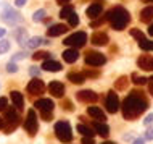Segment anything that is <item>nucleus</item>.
Wrapping results in <instances>:
<instances>
[{
    "label": "nucleus",
    "mask_w": 153,
    "mask_h": 144,
    "mask_svg": "<svg viewBox=\"0 0 153 144\" xmlns=\"http://www.w3.org/2000/svg\"><path fill=\"white\" fill-rule=\"evenodd\" d=\"M65 46L71 47V49H81L84 47L85 44H87V32L84 31H77V32H73V34H69L68 38L63 40Z\"/></svg>",
    "instance_id": "nucleus-4"
},
{
    "label": "nucleus",
    "mask_w": 153,
    "mask_h": 144,
    "mask_svg": "<svg viewBox=\"0 0 153 144\" xmlns=\"http://www.w3.org/2000/svg\"><path fill=\"white\" fill-rule=\"evenodd\" d=\"M127 84H129V78L127 76H119L116 80V83H114V88H116V91H124V89L127 88Z\"/></svg>",
    "instance_id": "nucleus-28"
},
{
    "label": "nucleus",
    "mask_w": 153,
    "mask_h": 144,
    "mask_svg": "<svg viewBox=\"0 0 153 144\" xmlns=\"http://www.w3.org/2000/svg\"><path fill=\"white\" fill-rule=\"evenodd\" d=\"M131 80H132V83L137 84V86H143V84H147V83H148V80H147L145 76H139L137 73H132Z\"/></svg>",
    "instance_id": "nucleus-34"
},
{
    "label": "nucleus",
    "mask_w": 153,
    "mask_h": 144,
    "mask_svg": "<svg viewBox=\"0 0 153 144\" xmlns=\"http://www.w3.org/2000/svg\"><path fill=\"white\" fill-rule=\"evenodd\" d=\"M92 130L95 131V134H100L102 138H106L110 134V126L103 122H94L92 123Z\"/></svg>",
    "instance_id": "nucleus-16"
},
{
    "label": "nucleus",
    "mask_w": 153,
    "mask_h": 144,
    "mask_svg": "<svg viewBox=\"0 0 153 144\" xmlns=\"http://www.w3.org/2000/svg\"><path fill=\"white\" fill-rule=\"evenodd\" d=\"M90 42H92L94 46H97V47H102V46H106V44L110 42V38H108V34H106V32L97 31V32H94V34H92Z\"/></svg>",
    "instance_id": "nucleus-13"
},
{
    "label": "nucleus",
    "mask_w": 153,
    "mask_h": 144,
    "mask_svg": "<svg viewBox=\"0 0 153 144\" xmlns=\"http://www.w3.org/2000/svg\"><path fill=\"white\" fill-rule=\"evenodd\" d=\"M139 47L145 52H153V40L150 39H142L139 40Z\"/></svg>",
    "instance_id": "nucleus-30"
},
{
    "label": "nucleus",
    "mask_w": 153,
    "mask_h": 144,
    "mask_svg": "<svg viewBox=\"0 0 153 144\" xmlns=\"http://www.w3.org/2000/svg\"><path fill=\"white\" fill-rule=\"evenodd\" d=\"M103 144H114V142H111V141H106V142H103Z\"/></svg>",
    "instance_id": "nucleus-55"
},
{
    "label": "nucleus",
    "mask_w": 153,
    "mask_h": 144,
    "mask_svg": "<svg viewBox=\"0 0 153 144\" xmlns=\"http://www.w3.org/2000/svg\"><path fill=\"white\" fill-rule=\"evenodd\" d=\"M143 139H145V141H153V125L147 126V131H145V134H143Z\"/></svg>",
    "instance_id": "nucleus-38"
},
{
    "label": "nucleus",
    "mask_w": 153,
    "mask_h": 144,
    "mask_svg": "<svg viewBox=\"0 0 153 144\" xmlns=\"http://www.w3.org/2000/svg\"><path fill=\"white\" fill-rule=\"evenodd\" d=\"M45 16H47V11L44 10V8H40V10L34 11V15H32V21L34 23H39V21H44Z\"/></svg>",
    "instance_id": "nucleus-33"
},
{
    "label": "nucleus",
    "mask_w": 153,
    "mask_h": 144,
    "mask_svg": "<svg viewBox=\"0 0 153 144\" xmlns=\"http://www.w3.org/2000/svg\"><path fill=\"white\" fill-rule=\"evenodd\" d=\"M131 36H132L134 39H137V42H139V40H142V39H145L143 32L140 31V29H135V28H134V29H131Z\"/></svg>",
    "instance_id": "nucleus-37"
},
{
    "label": "nucleus",
    "mask_w": 153,
    "mask_h": 144,
    "mask_svg": "<svg viewBox=\"0 0 153 144\" xmlns=\"http://www.w3.org/2000/svg\"><path fill=\"white\" fill-rule=\"evenodd\" d=\"M105 107H106V112L108 113H116L119 109H121V104H119V97L114 91H110L106 94L105 99Z\"/></svg>",
    "instance_id": "nucleus-9"
},
{
    "label": "nucleus",
    "mask_w": 153,
    "mask_h": 144,
    "mask_svg": "<svg viewBox=\"0 0 153 144\" xmlns=\"http://www.w3.org/2000/svg\"><path fill=\"white\" fill-rule=\"evenodd\" d=\"M85 65H89V67H102V65H105L106 63V57L103 55V53L100 52H94V50H90L85 53Z\"/></svg>",
    "instance_id": "nucleus-8"
},
{
    "label": "nucleus",
    "mask_w": 153,
    "mask_h": 144,
    "mask_svg": "<svg viewBox=\"0 0 153 144\" xmlns=\"http://www.w3.org/2000/svg\"><path fill=\"white\" fill-rule=\"evenodd\" d=\"M143 125L145 126H150V125H153V113H148L145 118H143Z\"/></svg>",
    "instance_id": "nucleus-45"
},
{
    "label": "nucleus",
    "mask_w": 153,
    "mask_h": 144,
    "mask_svg": "<svg viewBox=\"0 0 153 144\" xmlns=\"http://www.w3.org/2000/svg\"><path fill=\"white\" fill-rule=\"evenodd\" d=\"M50 52L47 50H37L32 53V60H50Z\"/></svg>",
    "instance_id": "nucleus-29"
},
{
    "label": "nucleus",
    "mask_w": 153,
    "mask_h": 144,
    "mask_svg": "<svg viewBox=\"0 0 153 144\" xmlns=\"http://www.w3.org/2000/svg\"><path fill=\"white\" fill-rule=\"evenodd\" d=\"M5 34H7V29H3V28H0V39H2Z\"/></svg>",
    "instance_id": "nucleus-51"
},
{
    "label": "nucleus",
    "mask_w": 153,
    "mask_h": 144,
    "mask_svg": "<svg viewBox=\"0 0 153 144\" xmlns=\"http://www.w3.org/2000/svg\"><path fill=\"white\" fill-rule=\"evenodd\" d=\"M82 144H95L94 138H84V139H82Z\"/></svg>",
    "instance_id": "nucleus-49"
},
{
    "label": "nucleus",
    "mask_w": 153,
    "mask_h": 144,
    "mask_svg": "<svg viewBox=\"0 0 153 144\" xmlns=\"http://www.w3.org/2000/svg\"><path fill=\"white\" fill-rule=\"evenodd\" d=\"M76 130H77V133H81L84 138H94V134H95L92 126H87V125H77Z\"/></svg>",
    "instance_id": "nucleus-25"
},
{
    "label": "nucleus",
    "mask_w": 153,
    "mask_h": 144,
    "mask_svg": "<svg viewBox=\"0 0 153 144\" xmlns=\"http://www.w3.org/2000/svg\"><path fill=\"white\" fill-rule=\"evenodd\" d=\"M10 46L11 42L7 39H0V53H7L8 50H10Z\"/></svg>",
    "instance_id": "nucleus-36"
},
{
    "label": "nucleus",
    "mask_w": 153,
    "mask_h": 144,
    "mask_svg": "<svg viewBox=\"0 0 153 144\" xmlns=\"http://www.w3.org/2000/svg\"><path fill=\"white\" fill-rule=\"evenodd\" d=\"M26 89L29 94H32V96H39V94H44L45 84H44V81H40V78H32L29 83H27Z\"/></svg>",
    "instance_id": "nucleus-10"
},
{
    "label": "nucleus",
    "mask_w": 153,
    "mask_h": 144,
    "mask_svg": "<svg viewBox=\"0 0 153 144\" xmlns=\"http://www.w3.org/2000/svg\"><path fill=\"white\" fill-rule=\"evenodd\" d=\"M66 31H68V26H65V24H52L47 29V36L48 38H58V36L65 34Z\"/></svg>",
    "instance_id": "nucleus-18"
},
{
    "label": "nucleus",
    "mask_w": 153,
    "mask_h": 144,
    "mask_svg": "<svg viewBox=\"0 0 153 144\" xmlns=\"http://www.w3.org/2000/svg\"><path fill=\"white\" fill-rule=\"evenodd\" d=\"M148 92H150L152 97H153V81H150V83H148Z\"/></svg>",
    "instance_id": "nucleus-50"
},
{
    "label": "nucleus",
    "mask_w": 153,
    "mask_h": 144,
    "mask_svg": "<svg viewBox=\"0 0 153 144\" xmlns=\"http://www.w3.org/2000/svg\"><path fill=\"white\" fill-rule=\"evenodd\" d=\"M19 120H21V118H19L18 112H16L13 107H7L5 118H3V131H5L7 134H10L11 131H15L16 128H18Z\"/></svg>",
    "instance_id": "nucleus-3"
},
{
    "label": "nucleus",
    "mask_w": 153,
    "mask_h": 144,
    "mask_svg": "<svg viewBox=\"0 0 153 144\" xmlns=\"http://www.w3.org/2000/svg\"><path fill=\"white\" fill-rule=\"evenodd\" d=\"M68 81H71L73 84H82V83H85V76L82 73H69Z\"/></svg>",
    "instance_id": "nucleus-27"
},
{
    "label": "nucleus",
    "mask_w": 153,
    "mask_h": 144,
    "mask_svg": "<svg viewBox=\"0 0 153 144\" xmlns=\"http://www.w3.org/2000/svg\"><path fill=\"white\" fill-rule=\"evenodd\" d=\"M82 75H84L85 78H90V80H95V78H98L100 76V71H98V70H84V73H82Z\"/></svg>",
    "instance_id": "nucleus-35"
},
{
    "label": "nucleus",
    "mask_w": 153,
    "mask_h": 144,
    "mask_svg": "<svg viewBox=\"0 0 153 144\" xmlns=\"http://www.w3.org/2000/svg\"><path fill=\"white\" fill-rule=\"evenodd\" d=\"M102 11H103L102 3H90V7H87V10H85V15L89 16V20H95L102 15Z\"/></svg>",
    "instance_id": "nucleus-15"
},
{
    "label": "nucleus",
    "mask_w": 153,
    "mask_h": 144,
    "mask_svg": "<svg viewBox=\"0 0 153 144\" xmlns=\"http://www.w3.org/2000/svg\"><path fill=\"white\" fill-rule=\"evenodd\" d=\"M7 71L8 73H16L18 71V65H16L15 62H8L7 63Z\"/></svg>",
    "instance_id": "nucleus-41"
},
{
    "label": "nucleus",
    "mask_w": 153,
    "mask_h": 144,
    "mask_svg": "<svg viewBox=\"0 0 153 144\" xmlns=\"http://www.w3.org/2000/svg\"><path fill=\"white\" fill-rule=\"evenodd\" d=\"M29 73H31V75L34 76V78H39V76H40V70L37 68V67H31V70H29Z\"/></svg>",
    "instance_id": "nucleus-46"
},
{
    "label": "nucleus",
    "mask_w": 153,
    "mask_h": 144,
    "mask_svg": "<svg viewBox=\"0 0 153 144\" xmlns=\"http://www.w3.org/2000/svg\"><path fill=\"white\" fill-rule=\"evenodd\" d=\"M26 3H27V0H15V7H18V8L24 7Z\"/></svg>",
    "instance_id": "nucleus-47"
},
{
    "label": "nucleus",
    "mask_w": 153,
    "mask_h": 144,
    "mask_svg": "<svg viewBox=\"0 0 153 144\" xmlns=\"http://www.w3.org/2000/svg\"><path fill=\"white\" fill-rule=\"evenodd\" d=\"M140 21L142 23H152L153 21V7L148 5L140 11Z\"/></svg>",
    "instance_id": "nucleus-22"
},
{
    "label": "nucleus",
    "mask_w": 153,
    "mask_h": 144,
    "mask_svg": "<svg viewBox=\"0 0 153 144\" xmlns=\"http://www.w3.org/2000/svg\"><path fill=\"white\" fill-rule=\"evenodd\" d=\"M24 130H26V133H29V136H34L39 130V122H37V115L34 110L27 112L26 120H24Z\"/></svg>",
    "instance_id": "nucleus-7"
},
{
    "label": "nucleus",
    "mask_w": 153,
    "mask_h": 144,
    "mask_svg": "<svg viewBox=\"0 0 153 144\" xmlns=\"http://www.w3.org/2000/svg\"><path fill=\"white\" fill-rule=\"evenodd\" d=\"M55 134L61 142H69L73 139V130L68 122H56L55 123Z\"/></svg>",
    "instance_id": "nucleus-6"
},
{
    "label": "nucleus",
    "mask_w": 153,
    "mask_h": 144,
    "mask_svg": "<svg viewBox=\"0 0 153 144\" xmlns=\"http://www.w3.org/2000/svg\"><path fill=\"white\" fill-rule=\"evenodd\" d=\"M40 117L44 122H50L53 120V112H40Z\"/></svg>",
    "instance_id": "nucleus-43"
},
{
    "label": "nucleus",
    "mask_w": 153,
    "mask_h": 144,
    "mask_svg": "<svg viewBox=\"0 0 153 144\" xmlns=\"http://www.w3.org/2000/svg\"><path fill=\"white\" fill-rule=\"evenodd\" d=\"M152 71H153V57H152Z\"/></svg>",
    "instance_id": "nucleus-56"
},
{
    "label": "nucleus",
    "mask_w": 153,
    "mask_h": 144,
    "mask_svg": "<svg viewBox=\"0 0 153 144\" xmlns=\"http://www.w3.org/2000/svg\"><path fill=\"white\" fill-rule=\"evenodd\" d=\"M76 99L84 104H94L98 100V94L95 91H90V89H84V91H79L76 94Z\"/></svg>",
    "instance_id": "nucleus-11"
},
{
    "label": "nucleus",
    "mask_w": 153,
    "mask_h": 144,
    "mask_svg": "<svg viewBox=\"0 0 153 144\" xmlns=\"http://www.w3.org/2000/svg\"><path fill=\"white\" fill-rule=\"evenodd\" d=\"M2 20L5 21L7 24H11V26H15V24H19L24 21V18L21 16V13L19 11H16L15 8H11L10 5H3V11H2Z\"/></svg>",
    "instance_id": "nucleus-5"
},
{
    "label": "nucleus",
    "mask_w": 153,
    "mask_h": 144,
    "mask_svg": "<svg viewBox=\"0 0 153 144\" xmlns=\"http://www.w3.org/2000/svg\"><path fill=\"white\" fill-rule=\"evenodd\" d=\"M148 34H150V36H153V23L150 24V26H148Z\"/></svg>",
    "instance_id": "nucleus-52"
},
{
    "label": "nucleus",
    "mask_w": 153,
    "mask_h": 144,
    "mask_svg": "<svg viewBox=\"0 0 153 144\" xmlns=\"http://www.w3.org/2000/svg\"><path fill=\"white\" fill-rule=\"evenodd\" d=\"M106 13H108V21L114 31L126 29V26L131 21V13L124 7H114L110 11H106Z\"/></svg>",
    "instance_id": "nucleus-2"
},
{
    "label": "nucleus",
    "mask_w": 153,
    "mask_h": 144,
    "mask_svg": "<svg viewBox=\"0 0 153 144\" xmlns=\"http://www.w3.org/2000/svg\"><path fill=\"white\" fill-rule=\"evenodd\" d=\"M8 107V99L7 97H0V112H5Z\"/></svg>",
    "instance_id": "nucleus-44"
},
{
    "label": "nucleus",
    "mask_w": 153,
    "mask_h": 144,
    "mask_svg": "<svg viewBox=\"0 0 153 144\" xmlns=\"http://www.w3.org/2000/svg\"><path fill=\"white\" fill-rule=\"evenodd\" d=\"M150 81H153V76H152V78H150Z\"/></svg>",
    "instance_id": "nucleus-57"
},
{
    "label": "nucleus",
    "mask_w": 153,
    "mask_h": 144,
    "mask_svg": "<svg viewBox=\"0 0 153 144\" xmlns=\"http://www.w3.org/2000/svg\"><path fill=\"white\" fill-rule=\"evenodd\" d=\"M40 44H44V39L40 38V36H34V38L27 39L24 46H26L27 49H37V47L40 46Z\"/></svg>",
    "instance_id": "nucleus-26"
},
{
    "label": "nucleus",
    "mask_w": 153,
    "mask_h": 144,
    "mask_svg": "<svg viewBox=\"0 0 153 144\" xmlns=\"http://www.w3.org/2000/svg\"><path fill=\"white\" fill-rule=\"evenodd\" d=\"M10 100H11V104H13V107H16L18 110H21L24 107V97L19 91H11L10 92Z\"/></svg>",
    "instance_id": "nucleus-19"
},
{
    "label": "nucleus",
    "mask_w": 153,
    "mask_h": 144,
    "mask_svg": "<svg viewBox=\"0 0 153 144\" xmlns=\"http://www.w3.org/2000/svg\"><path fill=\"white\" fill-rule=\"evenodd\" d=\"M87 115H90L92 118H95L97 122H103L105 123V120H106V115H105V112L100 109V107H95V105H92V107H87Z\"/></svg>",
    "instance_id": "nucleus-17"
},
{
    "label": "nucleus",
    "mask_w": 153,
    "mask_h": 144,
    "mask_svg": "<svg viewBox=\"0 0 153 144\" xmlns=\"http://www.w3.org/2000/svg\"><path fill=\"white\" fill-rule=\"evenodd\" d=\"M26 55H27L26 52H16L15 55L11 57V62H18V60H23V58H26Z\"/></svg>",
    "instance_id": "nucleus-42"
},
{
    "label": "nucleus",
    "mask_w": 153,
    "mask_h": 144,
    "mask_svg": "<svg viewBox=\"0 0 153 144\" xmlns=\"http://www.w3.org/2000/svg\"><path fill=\"white\" fill-rule=\"evenodd\" d=\"M61 57H63V60L66 63H74V62H77V58H79V50L77 49H66L61 53Z\"/></svg>",
    "instance_id": "nucleus-20"
},
{
    "label": "nucleus",
    "mask_w": 153,
    "mask_h": 144,
    "mask_svg": "<svg viewBox=\"0 0 153 144\" xmlns=\"http://www.w3.org/2000/svg\"><path fill=\"white\" fill-rule=\"evenodd\" d=\"M65 84L61 83V81H50V84H48V92L52 94L53 97H58L61 99L65 96Z\"/></svg>",
    "instance_id": "nucleus-12"
},
{
    "label": "nucleus",
    "mask_w": 153,
    "mask_h": 144,
    "mask_svg": "<svg viewBox=\"0 0 153 144\" xmlns=\"http://www.w3.org/2000/svg\"><path fill=\"white\" fill-rule=\"evenodd\" d=\"M132 144H145V139L143 138H135L134 141H132Z\"/></svg>",
    "instance_id": "nucleus-48"
},
{
    "label": "nucleus",
    "mask_w": 153,
    "mask_h": 144,
    "mask_svg": "<svg viewBox=\"0 0 153 144\" xmlns=\"http://www.w3.org/2000/svg\"><path fill=\"white\" fill-rule=\"evenodd\" d=\"M42 70H45V71H52V73H58V71H61V63L55 62L53 58L45 60L42 63Z\"/></svg>",
    "instance_id": "nucleus-21"
},
{
    "label": "nucleus",
    "mask_w": 153,
    "mask_h": 144,
    "mask_svg": "<svg viewBox=\"0 0 153 144\" xmlns=\"http://www.w3.org/2000/svg\"><path fill=\"white\" fill-rule=\"evenodd\" d=\"M0 128H3V120L0 118Z\"/></svg>",
    "instance_id": "nucleus-54"
},
{
    "label": "nucleus",
    "mask_w": 153,
    "mask_h": 144,
    "mask_svg": "<svg viewBox=\"0 0 153 144\" xmlns=\"http://www.w3.org/2000/svg\"><path fill=\"white\" fill-rule=\"evenodd\" d=\"M56 2H58V3H60V5H66V3H68V2H69V0H56Z\"/></svg>",
    "instance_id": "nucleus-53"
},
{
    "label": "nucleus",
    "mask_w": 153,
    "mask_h": 144,
    "mask_svg": "<svg viewBox=\"0 0 153 144\" xmlns=\"http://www.w3.org/2000/svg\"><path fill=\"white\" fill-rule=\"evenodd\" d=\"M73 13H74V7L73 5H65L63 8H61V11H60V18H63V20L66 18V20H68Z\"/></svg>",
    "instance_id": "nucleus-32"
},
{
    "label": "nucleus",
    "mask_w": 153,
    "mask_h": 144,
    "mask_svg": "<svg viewBox=\"0 0 153 144\" xmlns=\"http://www.w3.org/2000/svg\"><path fill=\"white\" fill-rule=\"evenodd\" d=\"M137 65H139V68L145 70V71H152V57H148V55L139 57Z\"/></svg>",
    "instance_id": "nucleus-23"
},
{
    "label": "nucleus",
    "mask_w": 153,
    "mask_h": 144,
    "mask_svg": "<svg viewBox=\"0 0 153 144\" xmlns=\"http://www.w3.org/2000/svg\"><path fill=\"white\" fill-rule=\"evenodd\" d=\"M106 21H108V13H105V16H98L95 20H90V28H98Z\"/></svg>",
    "instance_id": "nucleus-31"
},
{
    "label": "nucleus",
    "mask_w": 153,
    "mask_h": 144,
    "mask_svg": "<svg viewBox=\"0 0 153 144\" xmlns=\"http://www.w3.org/2000/svg\"><path fill=\"white\" fill-rule=\"evenodd\" d=\"M34 107L39 112H53L55 104H53L52 99H39V100H36Z\"/></svg>",
    "instance_id": "nucleus-14"
},
{
    "label": "nucleus",
    "mask_w": 153,
    "mask_h": 144,
    "mask_svg": "<svg viewBox=\"0 0 153 144\" xmlns=\"http://www.w3.org/2000/svg\"><path fill=\"white\" fill-rule=\"evenodd\" d=\"M147 109H148V100L143 96V92L140 91H131L121 105L124 120H135L143 112H147Z\"/></svg>",
    "instance_id": "nucleus-1"
},
{
    "label": "nucleus",
    "mask_w": 153,
    "mask_h": 144,
    "mask_svg": "<svg viewBox=\"0 0 153 144\" xmlns=\"http://www.w3.org/2000/svg\"><path fill=\"white\" fill-rule=\"evenodd\" d=\"M61 107H63V110H68V112H73V110H74L71 100H68V99H65V100L61 102Z\"/></svg>",
    "instance_id": "nucleus-40"
},
{
    "label": "nucleus",
    "mask_w": 153,
    "mask_h": 144,
    "mask_svg": "<svg viewBox=\"0 0 153 144\" xmlns=\"http://www.w3.org/2000/svg\"><path fill=\"white\" fill-rule=\"evenodd\" d=\"M13 38L16 39V42H18V44H26L27 31L24 29V28H18V29H15V32H13Z\"/></svg>",
    "instance_id": "nucleus-24"
},
{
    "label": "nucleus",
    "mask_w": 153,
    "mask_h": 144,
    "mask_svg": "<svg viewBox=\"0 0 153 144\" xmlns=\"http://www.w3.org/2000/svg\"><path fill=\"white\" fill-rule=\"evenodd\" d=\"M68 23H69V26H77V24H79V16H77L76 13H73L71 16H69L68 18Z\"/></svg>",
    "instance_id": "nucleus-39"
}]
</instances>
